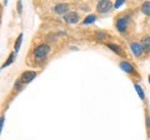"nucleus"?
<instances>
[{"label":"nucleus","instance_id":"1","mask_svg":"<svg viewBox=\"0 0 150 140\" xmlns=\"http://www.w3.org/2000/svg\"><path fill=\"white\" fill-rule=\"evenodd\" d=\"M49 53H50V48H49V45H46V44H41L39 46H36L35 50H34V55L38 59L45 58Z\"/></svg>","mask_w":150,"mask_h":140},{"label":"nucleus","instance_id":"2","mask_svg":"<svg viewBox=\"0 0 150 140\" xmlns=\"http://www.w3.org/2000/svg\"><path fill=\"white\" fill-rule=\"evenodd\" d=\"M64 20L67 23H69V24H75V23L79 21V15L74 11H69L64 15Z\"/></svg>","mask_w":150,"mask_h":140},{"label":"nucleus","instance_id":"3","mask_svg":"<svg viewBox=\"0 0 150 140\" xmlns=\"http://www.w3.org/2000/svg\"><path fill=\"white\" fill-rule=\"evenodd\" d=\"M110 8H111V3L110 1H108V0H101V1L98 3V11H100V13H105V11H109L110 10Z\"/></svg>","mask_w":150,"mask_h":140},{"label":"nucleus","instance_id":"4","mask_svg":"<svg viewBox=\"0 0 150 140\" xmlns=\"http://www.w3.org/2000/svg\"><path fill=\"white\" fill-rule=\"evenodd\" d=\"M35 76H36L35 71H25L21 75V83H24V84L30 83V81H33V79H35Z\"/></svg>","mask_w":150,"mask_h":140},{"label":"nucleus","instance_id":"5","mask_svg":"<svg viewBox=\"0 0 150 140\" xmlns=\"http://www.w3.org/2000/svg\"><path fill=\"white\" fill-rule=\"evenodd\" d=\"M69 10V5L68 4H58V5H55L54 8V11L56 14H67V11Z\"/></svg>","mask_w":150,"mask_h":140},{"label":"nucleus","instance_id":"6","mask_svg":"<svg viewBox=\"0 0 150 140\" xmlns=\"http://www.w3.org/2000/svg\"><path fill=\"white\" fill-rule=\"evenodd\" d=\"M126 26H128V20L124 19V18H120V19H118V21H116V28H118V30L120 33H124Z\"/></svg>","mask_w":150,"mask_h":140},{"label":"nucleus","instance_id":"7","mask_svg":"<svg viewBox=\"0 0 150 140\" xmlns=\"http://www.w3.org/2000/svg\"><path fill=\"white\" fill-rule=\"evenodd\" d=\"M130 48H131V51H133V54L134 55H137V57H139V55H142L143 53V48H142V45L138 44V43H133L130 45Z\"/></svg>","mask_w":150,"mask_h":140},{"label":"nucleus","instance_id":"8","mask_svg":"<svg viewBox=\"0 0 150 140\" xmlns=\"http://www.w3.org/2000/svg\"><path fill=\"white\" fill-rule=\"evenodd\" d=\"M120 68L124 70V71H126V73H129V74H131L134 71V68H133V65H130L128 62H121L120 63Z\"/></svg>","mask_w":150,"mask_h":140},{"label":"nucleus","instance_id":"9","mask_svg":"<svg viewBox=\"0 0 150 140\" xmlns=\"http://www.w3.org/2000/svg\"><path fill=\"white\" fill-rule=\"evenodd\" d=\"M142 48H143V51H149L150 50V36H145V38L143 39Z\"/></svg>","mask_w":150,"mask_h":140},{"label":"nucleus","instance_id":"10","mask_svg":"<svg viewBox=\"0 0 150 140\" xmlns=\"http://www.w3.org/2000/svg\"><path fill=\"white\" fill-rule=\"evenodd\" d=\"M142 11H143V14H145V15H149L150 16V3L149 1L144 3L143 5H142Z\"/></svg>","mask_w":150,"mask_h":140},{"label":"nucleus","instance_id":"11","mask_svg":"<svg viewBox=\"0 0 150 140\" xmlns=\"http://www.w3.org/2000/svg\"><path fill=\"white\" fill-rule=\"evenodd\" d=\"M14 59H15V51H14V53L10 55V57H9V59L6 60V63L5 64H3L1 65V69H4V68H6V66H9V65H10L13 62H14Z\"/></svg>","mask_w":150,"mask_h":140},{"label":"nucleus","instance_id":"12","mask_svg":"<svg viewBox=\"0 0 150 140\" xmlns=\"http://www.w3.org/2000/svg\"><path fill=\"white\" fill-rule=\"evenodd\" d=\"M96 20V16L95 15H89V16H86L85 19H84V24H91V23H94Z\"/></svg>","mask_w":150,"mask_h":140},{"label":"nucleus","instance_id":"13","mask_svg":"<svg viewBox=\"0 0 150 140\" xmlns=\"http://www.w3.org/2000/svg\"><path fill=\"white\" fill-rule=\"evenodd\" d=\"M21 40H23V34H20L18 36V40H16V44H15V53L20 49V45H21Z\"/></svg>","mask_w":150,"mask_h":140},{"label":"nucleus","instance_id":"14","mask_svg":"<svg viewBox=\"0 0 150 140\" xmlns=\"http://www.w3.org/2000/svg\"><path fill=\"white\" fill-rule=\"evenodd\" d=\"M135 89L138 90V94H139V96H140V99H144V91H143L142 88L138 85V84H135Z\"/></svg>","mask_w":150,"mask_h":140},{"label":"nucleus","instance_id":"15","mask_svg":"<svg viewBox=\"0 0 150 140\" xmlns=\"http://www.w3.org/2000/svg\"><path fill=\"white\" fill-rule=\"evenodd\" d=\"M108 46H109V48H110L111 50H114L116 54H120V48H119L118 45H114V44H109Z\"/></svg>","mask_w":150,"mask_h":140},{"label":"nucleus","instance_id":"16","mask_svg":"<svg viewBox=\"0 0 150 140\" xmlns=\"http://www.w3.org/2000/svg\"><path fill=\"white\" fill-rule=\"evenodd\" d=\"M96 36H98V39H100V40H105L106 34H104V33H101V31H98L96 33Z\"/></svg>","mask_w":150,"mask_h":140},{"label":"nucleus","instance_id":"17","mask_svg":"<svg viewBox=\"0 0 150 140\" xmlns=\"http://www.w3.org/2000/svg\"><path fill=\"white\" fill-rule=\"evenodd\" d=\"M123 4H124V0H118V1H116V3H115V5H114V8H115V9H118V8H120L121 5H123Z\"/></svg>","mask_w":150,"mask_h":140},{"label":"nucleus","instance_id":"18","mask_svg":"<svg viewBox=\"0 0 150 140\" xmlns=\"http://www.w3.org/2000/svg\"><path fill=\"white\" fill-rule=\"evenodd\" d=\"M3 125H4V116L0 118V133H1V130H3Z\"/></svg>","mask_w":150,"mask_h":140},{"label":"nucleus","instance_id":"19","mask_svg":"<svg viewBox=\"0 0 150 140\" xmlns=\"http://www.w3.org/2000/svg\"><path fill=\"white\" fill-rule=\"evenodd\" d=\"M149 81H150V76H149Z\"/></svg>","mask_w":150,"mask_h":140}]
</instances>
